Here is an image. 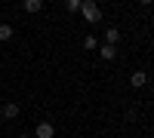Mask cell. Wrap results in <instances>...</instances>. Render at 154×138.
Here are the masks:
<instances>
[{"mask_svg": "<svg viewBox=\"0 0 154 138\" xmlns=\"http://www.w3.org/2000/svg\"><path fill=\"white\" fill-rule=\"evenodd\" d=\"M22 9H25V12H40V9H43V0H25Z\"/></svg>", "mask_w": 154, "mask_h": 138, "instance_id": "8992f818", "label": "cell"}, {"mask_svg": "<svg viewBox=\"0 0 154 138\" xmlns=\"http://www.w3.org/2000/svg\"><path fill=\"white\" fill-rule=\"evenodd\" d=\"M80 3H83V0H65V9L68 12H80Z\"/></svg>", "mask_w": 154, "mask_h": 138, "instance_id": "30bf717a", "label": "cell"}, {"mask_svg": "<svg viewBox=\"0 0 154 138\" xmlns=\"http://www.w3.org/2000/svg\"><path fill=\"white\" fill-rule=\"evenodd\" d=\"M80 16L89 25H99L102 22V9H99V3H93V0H83V3H80Z\"/></svg>", "mask_w": 154, "mask_h": 138, "instance_id": "6da1fadb", "label": "cell"}, {"mask_svg": "<svg viewBox=\"0 0 154 138\" xmlns=\"http://www.w3.org/2000/svg\"><path fill=\"white\" fill-rule=\"evenodd\" d=\"M145 83H148V74H145V71H136L133 77H130V86H133V89H142Z\"/></svg>", "mask_w": 154, "mask_h": 138, "instance_id": "277c9868", "label": "cell"}, {"mask_svg": "<svg viewBox=\"0 0 154 138\" xmlns=\"http://www.w3.org/2000/svg\"><path fill=\"white\" fill-rule=\"evenodd\" d=\"M117 40H120V31H117V28H108V31H105V43H108V46H117Z\"/></svg>", "mask_w": 154, "mask_h": 138, "instance_id": "52a82bcc", "label": "cell"}, {"mask_svg": "<svg viewBox=\"0 0 154 138\" xmlns=\"http://www.w3.org/2000/svg\"><path fill=\"white\" fill-rule=\"evenodd\" d=\"M0 117H3V120H16L19 117V104H3V107H0Z\"/></svg>", "mask_w": 154, "mask_h": 138, "instance_id": "5b68a950", "label": "cell"}, {"mask_svg": "<svg viewBox=\"0 0 154 138\" xmlns=\"http://www.w3.org/2000/svg\"><path fill=\"white\" fill-rule=\"evenodd\" d=\"M53 135H56V126H53L49 120H40V123L34 126V138H53Z\"/></svg>", "mask_w": 154, "mask_h": 138, "instance_id": "7a4b0ae2", "label": "cell"}, {"mask_svg": "<svg viewBox=\"0 0 154 138\" xmlns=\"http://www.w3.org/2000/svg\"><path fill=\"white\" fill-rule=\"evenodd\" d=\"M12 34H16V28H12V25H0V40H12Z\"/></svg>", "mask_w": 154, "mask_h": 138, "instance_id": "ba28073f", "label": "cell"}, {"mask_svg": "<svg viewBox=\"0 0 154 138\" xmlns=\"http://www.w3.org/2000/svg\"><path fill=\"white\" fill-rule=\"evenodd\" d=\"M19 138H31V135H19Z\"/></svg>", "mask_w": 154, "mask_h": 138, "instance_id": "8fae6325", "label": "cell"}, {"mask_svg": "<svg viewBox=\"0 0 154 138\" xmlns=\"http://www.w3.org/2000/svg\"><path fill=\"white\" fill-rule=\"evenodd\" d=\"M83 49H99V40H96L93 34H86V37H83Z\"/></svg>", "mask_w": 154, "mask_h": 138, "instance_id": "9c48e42d", "label": "cell"}, {"mask_svg": "<svg viewBox=\"0 0 154 138\" xmlns=\"http://www.w3.org/2000/svg\"><path fill=\"white\" fill-rule=\"evenodd\" d=\"M99 55L105 58V61H114V58H117V46H108V43H102V46H99Z\"/></svg>", "mask_w": 154, "mask_h": 138, "instance_id": "3957f363", "label": "cell"}]
</instances>
